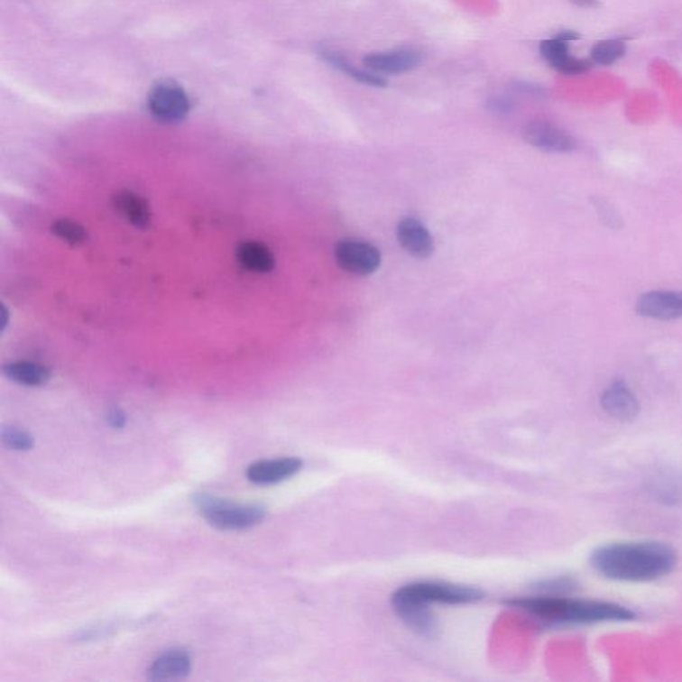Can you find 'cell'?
<instances>
[{
  "mask_svg": "<svg viewBox=\"0 0 682 682\" xmlns=\"http://www.w3.org/2000/svg\"><path fill=\"white\" fill-rule=\"evenodd\" d=\"M591 564L598 575L622 583H648L670 575L677 553L661 541H619L597 548Z\"/></svg>",
  "mask_w": 682,
  "mask_h": 682,
  "instance_id": "6da1fadb",
  "label": "cell"
},
{
  "mask_svg": "<svg viewBox=\"0 0 682 682\" xmlns=\"http://www.w3.org/2000/svg\"><path fill=\"white\" fill-rule=\"evenodd\" d=\"M505 604L542 625L552 628L625 622L636 617L633 611L620 604L584 600L564 594H536L533 596L512 598Z\"/></svg>",
  "mask_w": 682,
  "mask_h": 682,
  "instance_id": "7a4b0ae2",
  "label": "cell"
},
{
  "mask_svg": "<svg viewBox=\"0 0 682 682\" xmlns=\"http://www.w3.org/2000/svg\"><path fill=\"white\" fill-rule=\"evenodd\" d=\"M485 597L482 589L446 581H416L400 586L392 594L393 611L402 622L423 637H435L438 622L430 612L433 605H466Z\"/></svg>",
  "mask_w": 682,
  "mask_h": 682,
  "instance_id": "3957f363",
  "label": "cell"
},
{
  "mask_svg": "<svg viewBox=\"0 0 682 682\" xmlns=\"http://www.w3.org/2000/svg\"><path fill=\"white\" fill-rule=\"evenodd\" d=\"M194 504L208 524L219 530H253L267 516L263 505L242 504L208 493L197 494Z\"/></svg>",
  "mask_w": 682,
  "mask_h": 682,
  "instance_id": "277c9868",
  "label": "cell"
},
{
  "mask_svg": "<svg viewBox=\"0 0 682 682\" xmlns=\"http://www.w3.org/2000/svg\"><path fill=\"white\" fill-rule=\"evenodd\" d=\"M335 259L346 272L368 276L376 272L382 264L380 251L362 239H344L335 247Z\"/></svg>",
  "mask_w": 682,
  "mask_h": 682,
  "instance_id": "5b68a950",
  "label": "cell"
},
{
  "mask_svg": "<svg viewBox=\"0 0 682 682\" xmlns=\"http://www.w3.org/2000/svg\"><path fill=\"white\" fill-rule=\"evenodd\" d=\"M189 99L181 87L172 82H161L153 87L148 97L151 114L163 123L181 122L189 113Z\"/></svg>",
  "mask_w": 682,
  "mask_h": 682,
  "instance_id": "8992f818",
  "label": "cell"
},
{
  "mask_svg": "<svg viewBox=\"0 0 682 682\" xmlns=\"http://www.w3.org/2000/svg\"><path fill=\"white\" fill-rule=\"evenodd\" d=\"M303 460L299 457L256 461L248 466L247 477L256 485H276L296 476L303 469Z\"/></svg>",
  "mask_w": 682,
  "mask_h": 682,
  "instance_id": "52a82bcc",
  "label": "cell"
},
{
  "mask_svg": "<svg viewBox=\"0 0 682 682\" xmlns=\"http://www.w3.org/2000/svg\"><path fill=\"white\" fill-rule=\"evenodd\" d=\"M525 141L547 152H572L577 147L576 139L563 128L548 122H532L525 127Z\"/></svg>",
  "mask_w": 682,
  "mask_h": 682,
  "instance_id": "ba28073f",
  "label": "cell"
},
{
  "mask_svg": "<svg viewBox=\"0 0 682 682\" xmlns=\"http://www.w3.org/2000/svg\"><path fill=\"white\" fill-rule=\"evenodd\" d=\"M637 312L656 320L682 318V292L680 290H650L640 296Z\"/></svg>",
  "mask_w": 682,
  "mask_h": 682,
  "instance_id": "9c48e42d",
  "label": "cell"
},
{
  "mask_svg": "<svg viewBox=\"0 0 682 682\" xmlns=\"http://www.w3.org/2000/svg\"><path fill=\"white\" fill-rule=\"evenodd\" d=\"M423 57L415 50H395V51L373 52L364 58L365 67L376 74H405L420 66Z\"/></svg>",
  "mask_w": 682,
  "mask_h": 682,
  "instance_id": "30bf717a",
  "label": "cell"
},
{
  "mask_svg": "<svg viewBox=\"0 0 682 682\" xmlns=\"http://www.w3.org/2000/svg\"><path fill=\"white\" fill-rule=\"evenodd\" d=\"M601 407L614 420L631 421L640 412L639 400L622 382H613L601 395Z\"/></svg>",
  "mask_w": 682,
  "mask_h": 682,
  "instance_id": "8fae6325",
  "label": "cell"
},
{
  "mask_svg": "<svg viewBox=\"0 0 682 682\" xmlns=\"http://www.w3.org/2000/svg\"><path fill=\"white\" fill-rule=\"evenodd\" d=\"M191 670V654L179 648L161 653L148 668L147 676L151 681H180L189 677Z\"/></svg>",
  "mask_w": 682,
  "mask_h": 682,
  "instance_id": "7c38bea8",
  "label": "cell"
},
{
  "mask_svg": "<svg viewBox=\"0 0 682 682\" xmlns=\"http://www.w3.org/2000/svg\"><path fill=\"white\" fill-rule=\"evenodd\" d=\"M542 58L561 74L580 75L589 71L591 61L585 59L575 58L569 52V41L556 36L542 41L540 44Z\"/></svg>",
  "mask_w": 682,
  "mask_h": 682,
  "instance_id": "4fadbf2b",
  "label": "cell"
},
{
  "mask_svg": "<svg viewBox=\"0 0 682 682\" xmlns=\"http://www.w3.org/2000/svg\"><path fill=\"white\" fill-rule=\"evenodd\" d=\"M401 247L418 259H427L435 251V242L426 226L415 217H404L398 225Z\"/></svg>",
  "mask_w": 682,
  "mask_h": 682,
  "instance_id": "5bb4252c",
  "label": "cell"
},
{
  "mask_svg": "<svg viewBox=\"0 0 682 682\" xmlns=\"http://www.w3.org/2000/svg\"><path fill=\"white\" fill-rule=\"evenodd\" d=\"M240 265L251 272L267 273L275 268V257L267 245L259 242H244L237 247Z\"/></svg>",
  "mask_w": 682,
  "mask_h": 682,
  "instance_id": "9a60e30c",
  "label": "cell"
},
{
  "mask_svg": "<svg viewBox=\"0 0 682 682\" xmlns=\"http://www.w3.org/2000/svg\"><path fill=\"white\" fill-rule=\"evenodd\" d=\"M3 373L11 382L26 387H41L51 379V372L44 365L31 362L8 363L3 367Z\"/></svg>",
  "mask_w": 682,
  "mask_h": 682,
  "instance_id": "2e32d148",
  "label": "cell"
},
{
  "mask_svg": "<svg viewBox=\"0 0 682 682\" xmlns=\"http://www.w3.org/2000/svg\"><path fill=\"white\" fill-rule=\"evenodd\" d=\"M117 211L136 228H147L151 223V208L147 201L131 191H123L115 197Z\"/></svg>",
  "mask_w": 682,
  "mask_h": 682,
  "instance_id": "e0dca14e",
  "label": "cell"
},
{
  "mask_svg": "<svg viewBox=\"0 0 682 682\" xmlns=\"http://www.w3.org/2000/svg\"><path fill=\"white\" fill-rule=\"evenodd\" d=\"M321 55H323L324 60L328 61L331 66L336 67L337 69H340V71H343L344 74L348 75V77H351L356 82L372 87L387 86V82H385L384 78H382V75L352 66L346 58L340 57L337 52L323 51Z\"/></svg>",
  "mask_w": 682,
  "mask_h": 682,
  "instance_id": "ac0fdd59",
  "label": "cell"
},
{
  "mask_svg": "<svg viewBox=\"0 0 682 682\" xmlns=\"http://www.w3.org/2000/svg\"><path fill=\"white\" fill-rule=\"evenodd\" d=\"M626 47L624 41L617 39L598 41L591 50V59L600 66H611L624 57Z\"/></svg>",
  "mask_w": 682,
  "mask_h": 682,
  "instance_id": "d6986e66",
  "label": "cell"
},
{
  "mask_svg": "<svg viewBox=\"0 0 682 682\" xmlns=\"http://www.w3.org/2000/svg\"><path fill=\"white\" fill-rule=\"evenodd\" d=\"M0 438H2V443L13 451L26 452L33 448L32 436L16 427L3 428Z\"/></svg>",
  "mask_w": 682,
  "mask_h": 682,
  "instance_id": "ffe728a7",
  "label": "cell"
},
{
  "mask_svg": "<svg viewBox=\"0 0 682 682\" xmlns=\"http://www.w3.org/2000/svg\"><path fill=\"white\" fill-rule=\"evenodd\" d=\"M52 234L71 245L82 244L87 239L85 227L80 226L79 223L67 219L58 220L57 223H54Z\"/></svg>",
  "mask_w": 682,
  "mask_h": 682,
  "instance_id": "44dd1931",
  "label": "cell"
},
{
  "mask_svg": "<svg viewBox=\"0 0 682 682\" xmlns=\"http://www.w3.org/2000/svg\"><path fill=\"white\" fill-rule=\"evenodd\" d=\"M489 108L496 114H510L513 110V103L504 97H492L489 100Z\"/></svg>",
  "mask_w": 682,
  "mask_h": 682,
  "instance_id": "7402d4cb",
  "label": "cell"
},
{
  "mask_svg": "<svg viewBox=\"0 0 682 682\" xmlns=\"http://www.w3.org/2000/svg\"><path fill=\"white\" fill-rule=\"evenodd\" d=\"M107 420L108 424L115 428V429H122V428L125 426V423H127L125 413L123 412L122 410H119V408H114V410H110V413H108L107 416Z\"/></svg>",
  "mask_w": 682,
  "mask_h": 682,
  "instance_id": "603a6c76",
  "label": "cell"
},
{
  "mask_svg": "<svg viewBox=\"0 0 682 682\" xmlns=\"http://www.w3.org/2000/svg\"><path fill=\"white\" fill-rule=\"evenodd\" d=\"M514 88H516L517 91L524 92V94H528V95L544 94V89H542L541 87H539L536 85H530V83H519V85H516Z\"/></svg>",
  "mask_w": 682,
  "mask_h": 682,
  "instance_id": "cb8c5ba5",
  "label": "cell"
},
{
  "mask_svg": "<svg viewBox=\"0 0 682 682\" xmlns=\"http://www.w3.org/2000/svg\"><path fill=\"white\" fill-rule=\"evenodd\" d=\"M570 2L581 8H594L598 5V0H570Z\"/></svg>",
  "mask_w": 682,
  "mask_h": 682,
  "instance_id": "d4e9b609",
  "label": "cell"
},
{
  "mask_svg": "<svg viewBox=\"0 0 682 682\" xmlns=\"http://www.w3.org/2000/svg\"><path fill=\"white\" fill-rule=\"evenodd\" d=\"M2 318H3L2 328L5 329V324H7V311H5V307H3V309H2Z\"/></svg>",
  "mask_w": 682,
  "mask_h": 682,
  "instance_id": "484cf974",
  "label": "cell"
}]
</instances>
